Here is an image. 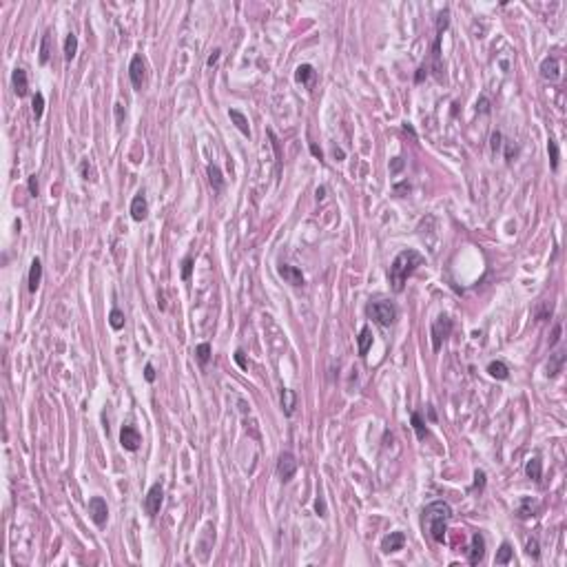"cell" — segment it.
I'll return each instance as SVG.
<instances>
[{"label": "cell", "mask_w": 567, "mask_h": 567, "mask_svg": "<svg viewBox=\"0 0 567 567\" xmlns=\"http://www.w3.org/2000/svg\"><path fill=\"white\" fill-rule=\"evenodd\" d=\"M235 361H237V363H239V366H242V368H246V361H244V352H242V350H237V352H235Z\"/></svg>", "instance_id": "ee69618b"}, {"label": "cell", "mask_w": 567, "mask_h": 567, "mask_svg": "<svg viewBox=\"0 0 567 567\" xmlns=\"http://www.w3.org/2000/svg\"><path fill=\"white\" fill-rule=\"evenodd\" d=\"M140 443H142V437H140V432H137V428H133V426H124V428H122L120 446L124 448V450L135 452L137 448H140Z\"/></svg>", "instance_id": "ba28073f"}, {"label": "cell", "mask_w": 567, "mask_h": 567, "mask_svg": "<svg viewBox=\"0 0 567 567\" xmlns=\"http://www.w3.org/2000/svg\"><path fill=\"white\" fill-rule=\"evenodd\" d=\"M281 408H284V412H286V416H293V414H295V408H297V394H295V390H291V388H284V390H281Z\"/></svg>", "instance_id": "2e32d148"}, {"label": "cell", "mask_w": 567, "mask_h": 567, "mask_svg": "<svg viewBox=\"0 0 567 567\" xmlns=\"http://www.w3.org/2000/svg\"><path fill=\"white\" fill-rule=\"evenodd\" d=\"M144 71H147V67H144L142 56H133V60H131V65H129V78H131L133 89H137V91L142 89L144 78H147V73H144Z\"/></svg>", "instance_id": "9c48e42d"}, {"label": "cell", "mask_w": 567, "mask_h": 567, "mask_svg": "<svg viewBox=\"0 0 567 567\" xmlns=\"http://www.w3.org/2000/svg\"><path fill=\"white\" fill-rule=\"evenodd\" d=\"M315 512H317L319 516H326V501L319 496L317 501H315Z\"/></svg>", "instance_id": "8d00e7d4"}, {"label": "cell", "mask_w": 567, "mask_h": 567, "mask_svg": "<svg viewBox=\"0 0 567 567\" xmlns=\"http://www.w3.org/2000/svg\"><path fill=\"white\" fill-rule=\"evenodd\" d=\"M510 560H512V545H510V543H503L501 547H499V552H496L494 563H496V565H507Z\"/></svg>", "instance_id": "484cf974"}, {"label": "cell", "mask_w": 567, "mask_h": 567, "mask_svg": "<svg viewBox=\"0 0 567 567\" xmlns=\"http://www.w3.org/2000/svg\"><path fill=\"white\" fill-rule=\"evenodd\" d=\"M525 554L532 556L534 560H538V556H541V549H538V541H536L534 536L527 538V543H525Z\"/></svg>", "instance_id": "1f68e13d"}, {"label": "cell", "mask_w": 567, "mask_h": 567, "mask_svg": "<svg viewBox=\"0 0 567 567\" xmlns=\"http://www.w3.org/2000/svg\"><path fill=\"white\" fill-rule=\"evenodd\" d=\"M295 472H297V459H295V454H291V452L279 454V459H277V477H279L284 483H288V481L295 477Z\"/></svg>", "instance_id": "8992f818"}, {"label": "cell", "mask_w": 567, "mask_h": 567, "mask_svg": "<svg viewBox=\"0 0 567 567\" xmlns=\"http://www.w3.org/2000/svg\"><path fill=\"white\" fill-rule=\"evenodd\" d=\"M403 167V162H401V158H394V162H392V173H397V171Z\"/></svg>", "instance_id": "bcb514c9"}, {"label": "cell", "mask_w": 567, "mask_h": 567, "mask_svg": "<svg viewBox=\"0 0 567 567\" xmlns=\"http://www.w3.org/2000/svg\"><path fill=\"white\" fill-rule=\"evenodd\" d=\"M450 333H452V319H448L446 315H441V317L432 324V348H435V352L441 350V344L450 337Z\"/></svg>", "instance_id": "277c9868"}, {"label": "cell", "mask_w": 567, "mask_h": 567, "mask_svg": "<svg viewBox=\"0 0 567 567\" xmlns=\"http://www.w3.org/2000/svg\"><path fill=\"white\" fill-rule=\"evenodd\" d=\"M89 516L91 521L95 523L98 527H104L106 525V518H109V507H106V501L102 496H93L89 501Z\"/></svg>", "instance_id": "52a82bcc"}, {"label": "cell", "mask_w": 567, "mask_h": 567, "mask_svg": "<svg viewBox=\"0 0 567 567\" xmlns=\"http://www.w3.org/2000/svg\"><path fill=\"white\" fill-rule=\"evenodd\" d=\"M492 149H494V151H499V149H501V133L499 131L492 133Z\"/></svg>", "instance_id": "ab89813d"}, {"label": "cell", "mask_w": 567, "mask_h": 567, "mask_svg": "<svg viewBox=\"0 0 567 567\" xmlns=\"http://www.w3.org/2000/svg\"><path fill=\"white\" fill-rule=\"evenodd\" d=\"M474 479H477V481H474V488L483 490L485 488V472H483V470H477V472H474Z\"/></svg>", "instance_id": "d590c367"}, {"label": "cell", "mask_w": 567, "mask_h": 567, "mask_svg": "<svg viewBox=\"0 0 567 567\" xmlns=\"http://www.w3.org/2000/svg\"><path fill=\"white\" fill-rule=\"evenodd\" d=\"M563 363H565V352L558 350L552 355V359H549V366H547V374L549 377H556L560 370H563Z\"/></svg>", "instance_id": "603a6c76"}, {"label": "cell", "mask_w": 567, "mask_h": 567, "mask_svg": "<svg viewBox=\"0 0 567 567\" xmlns=\"http://www.w3.org/2000/svg\"><path fill=\"white\" fill-rule=\"evenodd\" d=\"M324 197H326V189L322 186V189H317V200H324Z\"/></svg>", "instance_id": "c3c4849f"}, {"label": "cell", "mask_w": 567, "mask_h": 567, "mask_svg": "<svg viewBox=\"0 0 567 567\" xmlns=\"http://www.w3.org/2000/svg\"><path fill=\"white\" fill-rule=\"evenodd\" d=\"M109 324H111V328H113V330H122V328H124V313H122L120 308H113V310H111V315H109Z\"/></svg>", "instance_id": "f1b7e54d"}, {"label": "cell", "mask_w": 567, "mask_h": 567, "mask_svg": "<svg viewBox=\"0 0 567 567\" xmlns=\"http://www.w3.org/2000/svg\"><path fill=\"white\" fill-rule=\"evenodd\" d=\"M313 78H315V69L310 65H299L297 67V71H295V80H297V82L308 84Z\"/></svg>", "instance_id": "d4e9b609"}, {"label": "cell", "mask_w": 567, "mask_h": 567, "mask_svg": "<svg viewBox=\"0 0 567 567\" xmlns=\"http://www.w3.org/2000/svg\"><path fill=\"white\" fill-rule=\"evenodd\" d=\"M115 115H117V126H122V104H115Z\"/></svg>", "instance_id": "f6af8a7d"}, {"label": "cell", "mask_w": 567, "mask_h": 567, "mask_svg": "<svg viewBox=\"0 0 567 567\" xmlns=\"http://www.w3.org/2000/svg\"><path fill=\"white\" fill-rule=\"evenodd\" d=\"M206 173H208V180H211V186H213V191H215V193H219V191L224 189V178H222V171H219L215 164H211V167L206 169Z\"/></svg>", "instance_id": "44dd1931"}, {"label": "cell", "mask_w": 567, "mask_h": 567, "mask_svg": "<svg viewBox=\"0 0 567 567\" xmlns=\"http://www.w3.org/2000/svg\"><path fill=\"white\" fill-rule=\"evenodd\" d=\"M558 339H560V326H554V333H552V339H549V346L558 344Z\"/></svg>", "instance_id": "7bdbcfd3"}, {"label": "cell", "mask_w": 567, "mask_h": 567, "mask_svg": "<svg viewBox=\"0 0 567 567\" xmlns=\"http://www.w3.org/2000/svg\"><path fill=\"white\" fill-rule=\"evenodd\" d=\"M27 184H29V193H31V195H34V197L38 195V191H40V189H38V180H36V175H31Z\"/></svg>", "instance_id": "74e56055"}, {"label": "cell", "mask_w": 567, "mask_h": 567, "mask_svg": "<svg viewBox=\"0 0 567 567\" xmlns=\"http://www.w3.org/2000/svg\"><path fill=\"white\" fill-rule=\"evenodd\" d=\"M403 545H405V534L403 532H390L388 536L381 541V549L386 554H392V552L403 549Z\"/></svg>", "instance_id": "7c38bea8"}, {"label": "cell", "mask_w": 567, "mask_h": 567, "mask_svg": "<svg viewBox=\"0 0 567 567\" xmlns=\"http://www.w3.org/2000/svg\"><path fill=\"white\" fill-rule=\"evenodd\" d=\"M357 344H359V355L366 357L368 350H370V346H372V330H370V326H363V328H361L359 337H357Z\"/></svg>", "instance_id": "ac0fdd59"}, {"label": "cell", "mask_w": 567, "mask_h": 567, "mask_svg": "<svg viewBox=\"0 0 567 567\" xmlns=\"http://www.w3.org/2000/svg\"><path fill=\"white\" fill-rule=\"evenodd\" d=\"M219 53H222V51H219V49H215V51L211 53V56H208V60H206V65H208V67L217 65V60H219Z\"/></svg>", "instance_id": "60d3db41"}, {"label": "cell", "mask_w": 567, "mask_h": 567, "mask_svg": "<svg viewBox=\"0 0 567 567\" xmlns=\"http://www.w3.org/2000/svg\"><path fill=\"white\" fill-rule=\"evenodd\" d=\"M534 510H536V503H534L532 499H523L521 505H518V510H516V514H518V518H529V516H534Z\"/></svg>", "instance_id": "4316f807"}, {"label": "cell", "mask_w": 567, "mask_h": 567, "mask_svg": "<svg viewBox=\"0 0 567 567\" xmlns=\"http://www.w3.org/2000/svg\"><path fill=\"white\" fill-rule=\"evenodd\" d=\"M412 428H414V432H416V439H426L428 430H426L423 421H421V414H419V412H412Z\"/></svg>", "instance_id": "4dcf8cb0"}, {"label": "cell", "mask_w": 567, "mask_h": 567, "mask_svg": "<svg viewBox=\"0 0 567 567\" xmlns=\"http://www.w3.org/2000/svg\"><path fill=\"white\" fill-rule=\"evenodd\" d=\"M450 518H452V507L446 501H435L430 505H426L423 512H421V525H423V529L430 534V538L435 543H443Z\"/></svg>", "instance_id": "7a4b0ae2"}, {"label": "cell", "mask_w": 567, "mask_h": 567, "mask_svg": "<svg viewBox=\"0 0 567 567\" xmlns=\"http://www.w3.org/2000/svg\"><path fill=\"white\" fill-rule=\"evenodd\" d=\"M485 556V538L481 532L472 534V541H470V565H479Z\"/></svg>", "instance_id": "30bf717a"}, {"label": "cell", "mask_w": 567, "mask_h": 567, "mask_svg": "<svg viewBox=\"0 0 567 567\" xmlns=\"http://www.w3.org/2000/svg\"><path fill=\"white\" fill-rule=\"evenodd\" d=\"M477 111H481V113H488L490 111V102L485 98H481V102H477Z\"/></svg>", "instance_id": "b9f144b4"}, {"label": "cell", "mask_w": 567, "mask_h": 567, "mask_svg": "<svg viewBox=\"0 0 567 567\" xmlns=\"http://www.w3.org/2000/svg\"><path fill=\"white\" fill-rule=\"evenodd\" d=\"M49 42H51V31H47L45 36H42V42H40V65H47L49 62Z\"/></svg>", "instance_id": "83f0119b"}, {"label": "cell", "mask_w": 567, "mask_h": 567, "mask_svg": "<svg viewBox=\"0 0 567 567\" xmlns=\"http://www.w3.org/2000/svg\"><path fill=\"white\" fill-rule=\"evenodd\" d=\"M310 151H313V155H315V158H319V160H322V151H319V149L315 147V144H310Z\"/></svg>", "instance_id": "7dc6e473"}, {"label": "cell", "mask_w": 567, "mask_h": 567, "mask_svg": "<svg viewBox=\"0 0 567 567\" xmlns=\"http://www.w3.org/2000/svg\"><path fill=\"white\" fill-rule=\"evenodd\" d=\"M277 272H279V275H281L288 284H293V286H297V288H299V286H304V275H302V270H299L297 266L281 264L279 268H277Z\"/></svg>", "instance_id": "5bb4252c"}, {"label": "cell", "mask_w": 567, "mask_h": 567, "mask_svg": "<svg viewBox=\"0 0 567 567\" xmlns=\"http://www.w3.org/2000/svg\"><path fill=\"white\" fill-rule=\"evenodd\" d=\"M547 153H549V160H552V171H556L558 169V144H556V140L547 142Z\"/></svg>", "instance_id": "d6a6232c"}, {"label": "cell", "mask_w": 567, "mask_h": 567, "mask_svg": "<svg viewBox=\"0 0 567 567\" xmlns=\"http://www.w3.org/2000/svg\"><path fill=\"white\" fill-rule=\"evenodd\" d=\"M366 313H368V317L374 319V322H377L379 326H383V328L392 326L394 319H397V306H394L392 302H386V299L370 302L366 306Z\"/></svg>", "instance_id": "3957f363"}, {"label": "cell", "mask_w": 567, "mask_h": 567, "mask_svg": "<svg viewBox=\"0 0 567 567\" xmlns=\"http://www.w3.org/2000/svg\"><path fill=\"white\" fill-rule=\"evenodd\" d=\"M40 281H42V261L36 257L34 261H31V268H29V291L31 293L38 291Z\"/></svg>", "instance_id": "e0dca14e"}, {"label": "cell", "mask_w": 567, "mask_h": 567, "mask_svg": "<svg viewBox=\"0 0 567 567\" xmlns=\"http://www.w3.org/2000/svg\"><path fill=\"white\" fill-rule=\"evenodd\" d=\"M42 111H45V95L36 93L34 95V117H36V120H40V117H42Z\"/></svg>", "instance_id": "836d02e7"}, {"label": "cell", "mask_w": 567, "mask_h": 567, "mask_svg": "<svg viewBox=\"0 0 567 567\" xmlns=\"http://www.w3.org/2000/svg\"><path fill=\"white\" fill-rule=\"evenodd\" d=\"M149 215V204H147V197H144V193H137L135 197L131 200V217L135 219V222H144Z\"/></svg>", "instance_id": "4fadbf2b"}, {"label": "cell", "mask_w": 567, "mask_h": 567, "mask_svg": "<svg viewBox=\"0 0 567 567\" xmlns=\"http://www.w3.org/2000/svg\"><path fill=\"white\" fill-rule=\"evenodd\" d=\"M488 374L492 379H499V381H505L507 377H510V368L505 366L503 361H492L488 366Z\"/></svg>", "instance_id": "ffe728a7"}, {"label": "cell", "mask_w": 567, "mask_h": 567, "mask_svg": "<svg viewBox=\"0 0 567 567\" xmlns=\"http://www.w3.org/2000/svg\"><path fill=\"white\" fill-rule=\"evenodd\" d=\"M144 379H147V381H155V368H153V363H147V368H144Z\"/></svg>", "instance_id": "f35d334b"}, {"label": "cell", "mask_w": 567, "mask_h": 567, "mask_svg": "<svg viewBox=\"0 0 567 567\" xmlns=\"http://www.w3.org/2000/svg\"><path fill=\"white\" fill-rule=\"evenodd\" d=\"M541 76L545 80H552V82L560 78V62H558V58H556V56H547V58H545V60L541 62Z\"/></svg>", "instance_id": "8fae6325"}, {"label": "cell", "mask_w": 567, "mask_h": 567, "mask_svg": "<svg viewBox=\"0 0 567 567\" xmlns=\"http://www.w3.org/2000/svg\"><path fill=\"white\" fill-rule=\"evenodd\" d=\"M76 53H78V36L67 34V38H65V60H73Z\"/></svg>", "instance_id": "cb8c5ba5"}, {"label": "cell", "mask_w": 567, "mask_h": 567, "mask_svg": "<svg viewBox=\"0 0 567 567\" xmlns=\"http://www.w3.org/2000/svg\"><path fill=\"white\" fill-rule=\"evenodd\" d=\"M195 355H197V361H200L202 366H206L208 359H211V344H206V341H204V344H200L195 348Z\"/></svg>", "instance_id": "f546056e"}, {"label": "cell", "mask_w": 567, "mask_h": 567, "mask_svg": "<svg viewBox=\"0 0 567 567\" xmlns=\"http://www.w3.org/2000/svg\"><path fill=\"white\" fill-rule=\"evenodd\" d=\"M162 501H164V490H162V483H153L151 490L147 492V499H144V510H147L149 516H158L160 507H162Z\"/></svg>", "instance_id": "5b68a950"}, {"label": "cell", "mask_w": 567, "mask_h": 567, "mask_svg": "<svg viewBox=\"0 0 567 567\" xmlns=\"http://www.w3.org/2000/svg\"><path fill=\"white\" fill-rule=\"evenodd\" d=\"M228 117H231V120L235 122V126H237V129L242 131L244 135H250V129H248V120H246V115L242 113V111H237V109H231V111H228Z\"/></svg>", "instance_id": "7402d4cb"}, {"label": "cell", "mask_w": 567, "mask_h": 567, "mask_svg": "<svg viewBox=\"0 0 567 567\" xmlns=\"http://www.w3.org/2000/svg\"><path fill=\"white\" fill-rule=\"evenodd\" d=\"M12 80H14V91L18 93V98H25L27 91H29V82H27V71H25V69H20V67H16Z\"/></svg>", "instance_id": "9a60e30c"}, {"label": "cell", "mask_w": 567, "mask_h": 567, "mask_svg": "<svg viewBox=\"0 0 567 567\" xmlns=\"http://www.w3.org/2000/svg\"><path fill=\"white\" fill-rule=\"evenodd\" d=\"M525 474H527V479H532V481H541L543 479V463H541V459L538 457H534V459H529L527 461V465H525Z\"/></svg>", "instance_id": "d6986e66"}, {"label": "cell", "mask_w": 567, "mask_h": 567, "mask_svg": "<svg viewBox=\"0 0 567 567\" xmlns=\"http://www.w3.org/2000/svg\"><path fill=\"white\" fill-rule=\"evenodd\" d=\"M191 270H193V257H184V261H182V279L189 281L191 279Z\"/></svg>", "instance_id": "e575fe53"}, {"label": "cell", "mask_w": 567, "mask_h": 567, "mask_svg": "<svg viewBox=\"0 0 567 567\" xmlns=\"http://www.w3.org/2000/svg\"><path fill=\"white\" fill-rule=\"evenodd\" d=\"M423 261H426V257L419 253V250H414V248L401 250L397 257H394L392 264H390V270H388L390 288H392L394 293H401L405 288L408 277L412 275L419 266H423Z\"/></svg>", "instance_id": "6da1fadb"}]
</instances>
